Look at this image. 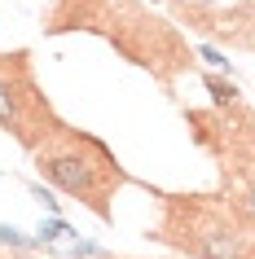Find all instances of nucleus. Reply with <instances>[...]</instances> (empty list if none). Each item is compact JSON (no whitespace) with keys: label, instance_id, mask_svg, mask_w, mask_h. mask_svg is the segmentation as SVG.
Returning <instances> with one entry per match:
<instances>
[{"label":"nucleus","instance_id":"f257e3e1","mask_svg":"<svg viewBox=\"0 0 255 259\" xmlns=\"http://www.w3.org/2000/svg\"><path fill=\"white\" fill-rule=\"evenodd\" d=\"M35 167L49 185H57L75 202H84L97 220H110V198L128 185V171L119 167V158L97 137L66 127V123L35 150Z\"/></svg>","mask_w":255,"mask_h":259},{"label":"nucleus","instance_id":"f03ea898","mask_svg":"<svg viewBox=\"0 0 255 259\" xmlns=\"http://www.w3.org/2000/svg\"><path fill=\"white\" fill-rule=\"evenodd\" d=\"M154 237L194 259H255V229L225 198H172Z\"/></svg>","mask_w":255,"mask_h":259},{"label":"nucleus","instance_id":"7ed1b4c3","mask_svg":"<svg viewBox=\"0 0 255 259\" xmlns=\"http://www.w3.org/2000/svg\"><path fill=\"white\" fill-rule=\"evenodd\" d=\"M84 5L93 14L110 18V27H101V31L115 40V49L136 66H150L159 79H172L176 70L194 66V57H189L185 40L176 35V27L145 14L141 5H132V0H84Z\"/></svg>","mask_w":255,"mask_h":259},{"label":"nucleus","instance_id":"20e7f679","mask_svg":"<svg viewBox=\"0 0 255 259\" xmlns=\"http://www.w3.org/2000/svg\"><path fill=\"white\" fill-rule=\"evenodd\" d=\"M0 127L14 132L31 154L62 127V119L49 106V97L35 88L31 57L22 49L18 53H0Z\"/></svg>","mask_w":255,"mask_h":259},{"label":"nucleus","instance_id":"39448f33","mask_svg":"<svg viewBox=\"0 0 255 259\" xmlns=\"http://www.w3.org/2000/svg\"><path fill=\"white\" fill-rule=\"evenodd\" d=\"M207 88H211L215 106H238V88H233V83H225V79H215V75H207Z\"/></svg>","mask_w":255,"mask_h":259}]
</instances>
